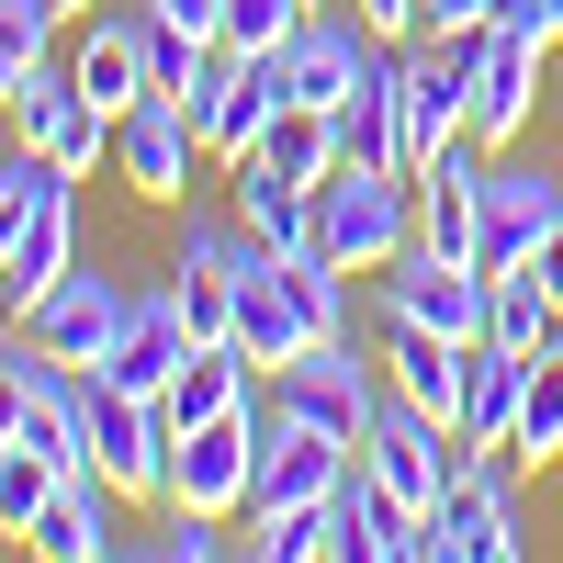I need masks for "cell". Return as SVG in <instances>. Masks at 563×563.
<instances>
[{
	"instance_id": "1",
	"label": "cell",
	"mask_w": 563,
	"mask_h": 563,
	"mask_svg": "<svg viewBox=\"0 0 563 563\" xmlns=\"http://www.w3.org/2000/svg\"><path fill=\"white\" fill-rule=\"evenodd\" d=\"M316 249L339 260V271H384V260H406L417 249V180L406 169H361V158H339L316 180Z\"/></svg>"
},
{
	"instance_id": "2",
	"label": "cell",
	"mask_w": 563,
	"mask_h": 563,
	"mask_svg": "<svg viewBox=\"0 0 563 563\" xmlns=\"http://www.w3.org/2000/svg\"><path fill=\"white\" fill-rule=\"evenodd\" d=\"M384 361H361V339H316L294 372H271V406L282 417H305V429H327V440H372V417H384Z\"/></svg>"
},
{
	"instance_id": "3",
	"label": "cell",
	"mask_w": 563,
	"mask_h": 563,
	"mask_svg": "<svg viewBox=\"0 0 563 563\" xmlns=\"http://www.w3.org/2000/svg\"><path fill=\"white\" fill-rule=\"evenodd\" d=\"M90 474H102L113 496H169V451H180V429H169V406L158 395H124V384H102L90 372Z\"/></svg>"
},
{
	"instance_id": "4",
	"label": "cell",
	"mask_w": 563,
	"mask_h": 563,
	"mask_svg": "<svg viewBox=\"0 0 563 563\" xmlns=\"http://www.w3.org/2000/svg\"><path fill=\"white\" fill-rule=\"evenodd\" d=\"M260 440H271V406L214 417V429H180V451H169V496H158V507H214V519H249Z\"/></svg>"
},
{
	"instance_id": "5",
	"label": "cell",
	"mask_w": 563,
	"mask_h": 563,
	"mask_svg": "<svg viewBox=\"0 0 563 563\" xmlns=\"http://www.w3.org/2000/svg\"><path fill=\"white\" fill-rule=\"evenodd\" d=\"M361 474L384 485L406 519H429V507H440V485H451V417H429V406L384 395V417H372V440H361Z\"/></svg>"
},
{
	"instance_id": "6",
	"label": "cell",
	"mask_w": 563,
	"mask_h": 563,
	"mask_svg": "<svg viewBox=\"0 0 563 563\" xmlns=\"http://www.w3.org/2000/svg\"><path fill=\"white\" fill-rule=\"evenodd\" d=\"M113 169H124L135 203H180V192H192V169H203V113L169 102V90H147V102L113 124Z\"/></svg>"
},
{
	"instance_id": "7",
	"label": "cell",
	"mask_w": 563,
	"mask_h": 563,
	"mask_svg": "<svg viewBox=\"0 0 563 563\" xmlns=\"http://www.w3.org/2000/svg\"><path fill=\"white\" fill-rule=\"evenodd\" d=\"M474 57V147H519L530 135V102H541V57H552V34L507 12L485 45H462Z\"/></svg>"
},
{
	"instance_id": "8",
	"label": "cell",
	"mask_w": 563,
	"mask_h": 563,
	"mask_svg": "<svg viewBox=\"0 0 563 563\" xmlns=\"http://www.w3.org/2000/svg\"><path fill=\"white\" fill-rule=\"evenodd\" d=\"M12 135H23L34 158H57L68 180H79L90 158H113V113L90 102V90H79V79H68L57 57H45V68H34V79L12 90Z\"/></svg>"
},
{
	"instance_id": "9",
	"label": "cell",
	"mask_w": 563,
	"mask_h": 563,
	"mask_svg": "<svg viewBox=\"0 0 563 563\" xmlns=\"http://www.w3.org/2000/svg\"><path fill=\"white\" fill-rule=\"evenodd\" d=\"M350 474H361V451H350V440H327V429H305V417H282V406H271V440H260L249 519H282V507H327Z\"/></svg>"
},
{
	"instance_id": "10",
	"label": "cell",
	"mask_w": 563,
	"mask_h": 563,
	"mask_svg": "<svg viewBox=\"0 0 563 563\" xmlns=\"http://www.w3.org/2000/svg\"><path fill=\"white\" fill-rule=\"evenodd\" d=\"M282 102H294V79H282V45H260V57H238V45H225V57H214V90H203V158L238 169L260 135L282 124Z\"/></svg>"
},
{
	"instance_id": "11",
	"label": "cell",
	"mask_w": 563,
	"mask_h": 563,
	"mask_svg": "<svg viewBox=\"0 0 563 563\" xmlns=\"http://www.w3.org/2000/svg\"><path fill=\"white\" fill-rule=\"evenodd\" d=\"M485 294H496V282H485L474 260H440V249H406V260H384V316H406V327H440V339H462V350L485 339Z\"/></svg>"
},
{
	"instance_id": "12",
	"label": "cell",
	"mask_w": 563,
	"mask_h": 563,
	"mask_svg": "<svg viewBox=\"0 0 563 563\" xmlns=\"http://www.w3.org/2000/svg\"><path fill=\"white\" fill-rule=\"evenodd\" d=\"M519 552V507H507V462L496 474L440 485V507L417 519V563H507Z\"/></svg>"
},
{
	"instance_id": "13",
	"label": "cell",
	"mask_w": 563,
	"mask_h": 563,
	"mask_svg": "<svg viewBox=\"0 0 563 563\" xmlns=\"http://www.w3.org/2000/svg\"><path fill=\"white\" fill-rule=\"evenodd\" d=\"M124 305H135V294H124V282L79 260V271L57 282V294H45V305L23 316V339H34L45 361H68V372H90V361H102V350L124 339Z\"/></svg>"
},
{
	"instance_id": "14",
	"label": "cell",
	"mask_w": 563,
	"mask_h": 563,
	"mask_svg": "<svg viewBox=\"0 0 563 563\" xmlns=\"http://www.w3.org/2000/svg\"><path fill=\"white\" fill-rule=\"evenodd\" d=\"M238 350H249L260 372H294V361L316 350V316H305V294H294V271H282V249H260V238H249V260H238Z\"/></svg>"
},
{
	"instance_id": "15",
	"label": "cell",
	"mask_w": 563,
	"mask_h": 563,
	"mask_svg": "<svg viewBox=\"0 0 563 563\" xmlns=\"http://www.w3.org/2000/svg\"><path fill=\"white\" fill-rule=\"evenodd\" d=\"M552 225H563V180L552 169H496L485 180V225H474V271L485 282L496 271H530Z\"/></svg>"
},
{
	"instance_id": "16",
	"label": "cell",
	"mask_w": 563,
	"mask_h": 563,
	"mask_svg": "<svg viewBox=\"0 0 563 563\" xmlns=\"http://www.w3.org/2000/svg\"><path fill=\"white\" fill-rule=\"evenodd\" d=\"M192 350H203V339H192V316H180V294L158 282V294H135V305H124V339L90 361V372H102V384H124V395H169Z\"/></svg>"
},
{
	"instance_id": "17",
	"label": "cell",
	"mask_w": 563,
	"mask_h": 563,
	"mask_svg": "<svg viewBox=\"0 0 563 563\" xmlns=\"http://www.w3.org/2000/svg\"><path fill=\"white\" fill-rule=\"evenodd\" d=\"M372 57H384V34H372V23H327V12H305L294 45H282V79H294L305 113H350V90L372 79Z\"/></svg>"
},
{
	"instance_id": "18",
	"label": "cell",
	"mask_w": 563,
	"mask_h": 563,
	"mask_svg": "<svg viewBox=\"0 0 563 563\" xmlns=\"http://www.w3.org/2000/svg\"><path fill=\"white\" fill-rule=\"evenodd\" d=\"M68 271H79V203H68V169H57V180H45V203H34V225L12 238V260H0V316L23 327Z\"/></svg>"
},
{
	"instance_id": "19",
	"label": "cell",
	"mask_w": 563,
	"mask_h": 563,
	"mask_svg": "<svg viewBox=\"0 0 563 563\" xmlns=\"http://www.w3.org/2000/svg\"><path fill=\"white\" fill-rule=\"evenodd\" d=\"M384 384L406 395V406H429V417H462V372H474V350L462 339H440V327H406V316H384Z\"/></svg>"
},
{
	"instance_id": "20",
	"label": "cell",
	"mask_w": 563,
	"mask_h": 563,
	"mask_svg": "<svg viewBox=\"0 0 563 563\" xmlns=\"http://www.w3.org/2000/svg\"><path fill=\"white\" fill-rule=\"evenodd\" d=\"M260 384H271V372H260L238 339H203L192 361H180V384H169L158 406H169V429H214V417H249V406H260Z\"/></svg>"
},
{
	"instance_id": "21",
	"label": "cell",
	"mask_w": 563,
	"mask_h": 563,
	"mask_svg": "<svg viewBox=\"0 0 563 563\" xmlns=\"http://www.w3.org/2000/svg\"><path fill=\"white\" fill-rule=\"evenodd\" d=\"M68 79L90 90V102H102L113 124L147 102V23H124V12H90L79 23V57H68Z\"/></svg>"
},
{
	"instance_id": "22",
	"label": "cell",
	"mask_w": 563,
	"mask_h": 563,
	"mask_svg": "<svg viewBox=\"0 0 563 563\" xmlns=\"http://www.w3.org/2000/svg\"><path fill=\"white\" fill-rule=\"evenodd\" d=\"M225 203H238V225L260 249H316V192L305 180H282L271 158H238L225 169Z\"/></svg>"
},
{
	"instance_id": "23",
	"label": "cell",
	"mask_w": 563,
	"mask_h": 563,
	"mask_svg": "<svg viewBox=\"0 0 563 563\" xmlns=\"http://www.w3.org/2000/svg\"><path fill=\"white\" fill-rule=\"evenodd\" d=\"M339 158H361V169H406V79H395V45H384V57H372V79L350 90ZM406 180H417V169H406Z\"/></svg>"
},
{
	"instance_id": "24",
	"label": "cell",
	"mask_w": 563,
	"mask_h": 563,
	"mask_svg": "<svg viewBox=\"0 0 563 563\" xmlns=\"http://www.w3.org/2000/svg\"><path fill=\"white\" fill-rule=\"evenodd\" d=\"M519 395H530V350L474 339V372H462V417H451V429L485 440V451H507V429H519Z\"/></svg>"
},
{
	"instance_id": "25",
	"label": "cell",
	"mask_w": 563,
	"mask_h": 563,
	"mask_svg": "<svg viewBox=\"0 0 563 563\" xmlns=\"http://www.w3.org/2000/svg\"><path fill=\"white\" fill-rule=\"evenodd\" d=\"M34 552H45V563H102V552H113V485H102V474H68L57 507L34 519Z\"/></svg>"
},
{
	"instance_id": "26",
	"label": "cell",
	"mask_w": 563,
	"mask_h": 563,
	"mask_svg": "<svg viewBox=\"0 0 563 563\" xmlns=\"http://www.w3.org/2000/svg\"><path fill=\"white\" fill-rule=\"evenodd\" d=\"M339 563H417V519H406V507L384 496V485H372V474H350L339 485Z\"/></svg>"
},
{
	"instance_id": "27",
	"label": "cell",
	"mask_w": 563,
	"mask_h": 563,
	"mask_svg": "<svg viewBox=\"0 0 563 563\" xmlns=\"http://www.w3.org/2000/svg\"><path fill=\"white\" fill-rule=\"evenodd\" d=\"M507 462H519V474L563 462V327L530 350V395H519V429H507Z\"/></svg>"
},
{
	"instance_id": "28",
	"label": "cell",
	"mask_w": 563,
	"mask_h": 563,
	"mask_svg": "<svg viewBox=\"0 0 563 563\" xmlns=\"http://www.w3.org/2000/svg\"><path fill=\"white\" fill-rule=\"evenodd\" d=\"M249 158H271L282 180H305V192H316V180L339 169V113H305V102H282V124L260 135Z\"/></svg>"
},
{
	"instance_id": "29",
	"label": "cell",
	"mask_w": 563,
	"mask_h": 563,
	"mask_svg": "<svg viewBox=\"0 0 563 563\" xmlns=\"http://www.w3.org/2000/svg\"><path fill=\"white\" fill-rule=\"evenodd\" d=\"M57 485H68V462H45L34 440L0 451V541H34V519L57 507Z\"/></svg>"
},
{
	"instance_id": "30",
	"label": "cell",
	"mask_w": 563,
	"mask_h": 563,
	"mask_svg": "<svg viewBox=\"0 0 563 563\" xmlns=\"http://www.w3.org/2000/svg\"><path fill=\"white\" fill-rule=\"evenodd\" d=\"M552 327H563L552 282H541V271H496V294H485V339H507V350H541Z\"/></svg>"
},
{
	"instance_id": "31",
	"label": "cell",
	"mask_w": 563,
	"mask_h": 563,
	"mask_svg": "<svg viewBox=\"0 0 563 563\" xmlns=\"http://www.w3.org/2000/svg\"><path fill=\"white\" fill-rule=\"evenodd\" d=\"M339 496H327V507H282V519H249V552L260 563H339Z\"/></svg>"
},
{
	"instance_id": "32",
	"label": "cell",
	"mask_w": 563,
	"mask_h": 563,
	"mask_svg": "<svg viewBox=\"0 0 563 563\" xmlns=\"http://www.w3.org/2000/svg\"><path fill=\"white\" fill-rule=\"evenodd\" d=\"M294 23H305V0H225V45H238V57L294 45Z\"/></svg>"
},
{
	"instance_id": "33",
	"label": "cell",
	"mask_w": 563,
	"mask_h": 563,
	"mask_svg": "<svg viewBox=\"0 0 563 563\" xmlns=\"http://www.w3.org/2000/svg\"><path fill=\"white\" fill-rule=\"evenodd\" d=\"M57 23H68V12H57V0H0V34H23V45H34V57H45V45H57Z\"/></svg>"
},
{
	"instance_id": "34",
	"label": "cell",
	"mask_w": 563,
	"mask_h": 563,
	"mask_svg": "<svg viewBox=\"0 0 563 563\" xmlns=\"http://www.w3.org/2000/svg\"><path fill=\"white\" fill-rule=\"evenodd\" d=\"M147 12H158L169 34H203V45H225V0H147Z\"/></svg>"
},
{
	"instance_id": "35",
	"label": "cell",
	"mask_w": 563,
	"mask_h": 563,
	"mask_svg": "<svg viewBox=\"0 0 563 563\" xmlns=\"http://www.w3.org/2000/svg\"><path fill=\"white\" fill-rule=\"evenodd\" d=\"M361 23L384 45H417V23H429V0H361Z\"/></svg>"
},
{
	"instance_id": "36",
	"label": "cell",
	"mask_w": 563,
	"mask_h": 563,
	"mask_svg": "<svg viewBox=\"0 0 563 563\" xmlns=\"http://www.w3.org/2000/svg\"><path fill=\"white\" fill-rule=\"evenodd\" d=\"M34 68H45V57H34V45H23V34H0V113H12V90H23Z\"/></svg>"
},
{
	"instance_id": "37",
	"label": "cell",
	"mask_w": 563,
	"mask_h": 563,
	"mask_svg": "<svg viewBox=\"0 0 563 563\" xmlns=\"http://www.w3.org/2000/svg\"><path fill=\"white\" fill-rule=\"evenodd\" d=\"M12 440H23V372L0 361V451H12Z\"/></svg>"
},
{
	"instance_id": "38",
	"label": "cell",
	"mask_w": 563,
	"mask_h": 563,
	"mask_svg": "<svg viewBox=\"0 0 563 563\" xmlns=\"http://www.w3.org/2000/svg\"><path fill=\"white\" fill-rule=\"evenodd\" d=\"M507 12H519V23H541V34L563 45V0H507Z\"/></svg>"
},
{
	"instance_id": "39",
	"label": "cell",
	"mask_w": 563,
	"mask_h": 563,
	"mask_svg": "<svg viewBox=\"0 0 563 563\" xmlns=\"http://www.w3.org/2000/svg\"><path fill=\"white\" fill-rule=\"evenodd\" d=\"M541 282H552V305H563V225H552V238H541V260H530Z\"/></svg>"
},
{
	"instance_id": "40",
	"label": "cell",
	"mask_w": 563,
	"mask_h": 563,
	"mask_svg": "<svg viewBox=\"0 0 563 563\" xmlns=\"http://www.w3.org/2000/svg\"><path fill=\"white\" fill-rule=\"evenodd\" d=\"M57 12H68V23H90V12H102V0H57Z\"/></svg>"
},
{
	"instance_id": "41",
	"label": "cell",
	"mask_w": 563,
	"mask_h": 563,
	"mask_svg": "<svg viewBox=\"0 0 563 563\" xmlns=\"http://www.w3.org/2000/svg\"><path fill=\"white\" fill-rule=\"evenodd\" d=\"M305 12H316V0H305Z\"/></svg>"
}]
</instances>
